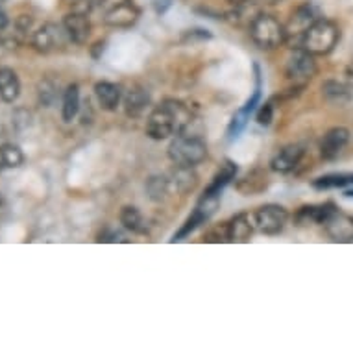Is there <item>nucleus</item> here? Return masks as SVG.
I'll list each match as a JSON object with an SVG mask.
<instances>
[{
  "instance_id": "nucleus-3",
  "label": "nucleus",
  "mask_w": 353,
  "mask_h": 353,
  "mask_svg": "<svg viewBox=\"0 0 353 353\" xmlns=\"http://www.w3.org/2000/svg\"><path fill=\"white\" fill-rule=\"evenodd\" d=\"M168 157L174 165L180 167H196L208 157V145L202 137L189 134H178L168 145Z\"/></svg>"
},
{
  "instance_id": "nucleus-23",
  "label": "nucleus",
  "mask_w": 353,
  "mask_h": 353,
  "mask_svg": "<svg viewBox=\"0 0 353 353\" xmlns=\"http://www.w3.org/2000/svg\"><path fill=\"white\" fill-rule=\"evenodd\" d=\"M121 224L126 228L128 232L137 233V235H146L148 233V226H146V220L143 216L139 209L134 205H126L121 211Z\"/></svg>"
},
{
  "instance_id": "nucleus-21",
  "label": "nucleus",
  "mask_w": 353,
  "mask_h": 353,
  "mask_svg": "<svg viewBox=\"0 0 353 353\" xmlns=\"http://www.w3.org/2000/svg\"><path fill=\"white\" fill-rule=\"evenodd\" d=\"M268 187V176L265 170H252L246 174L243 180L237 183V191L243 192L244 196H252V194H259Z\"/></svg>"
},
{
  "instance_id": "nucleus-31",
  "label": "nucleus",
  "mask_w": 353,
  "mask_h": 353,
  "mask_svg": "<svg viewBox=\"0 0 353 353\" xmlns=\"http://www.w3.org/2000/svg\"><path fill=\"white\" fill-rule=\"evenodd\" d=\"M274 119V105L272 102H267V104H263L257 111V122H259L261 126H268Z\"/></svg>"
},
{
  "instance_id": "nucleus-8",
  "label": "nucleus",
  "mask_w": 353,
  "mask_h": 353,
  "mask_svg": "<svg viewBox=\"0 0 353 353\" xmlns=\"http://www.w3.org/2000/svg\"><path fill=\"white\" fill-rule=\"evenodd\" d=\"M314 21H319L316 17V12H314L313 8L309 6V4H303L292 13V17H290L289 24L285 26V43H290V45H294L292 48H300L301 45V37L305 34L307 30L311 28V24Z\"/></svg>"
},
{
  "instance_id": "nucleus-30",
  "label": "nucleus",
  "mask_w": 353,
  "mask_h": 353,
  "mask_svg": "<svg viewBox=\"0 0 353 353\" xmlns=\"http://www.w3.org/2000/svg\"><path fill=\"white\" fill-rule=\"evenodd\" d=\"M39 99L45 105H50L54 100L58 99V93H56V87L50 83V81H43L39 85Z\"/></svg>"
},
{
  "instance_id": "nucleus-20",
  "label": "nucleus",
  "mask_w": 353,
  "mask_h": 353,
  "mask_svg": "<svg viewBox=\"0 0 353 353\" xmlns=\"http://www.w3.org/2000/svg\"><path fill=\"white\" fill-rule=\"evenodd\" d=\"M148 102H150V97H148V93H146L145 89L134 87V89H130V91L124 94V111H126L128 117L137 119V117H141L145 113Z\"/></svg>"
},
{
  "instance_id": "nucleus-28",
  "label": "nucleus",
  "mask_w": 353,
  "mask_h": 353,
  "mask_svg": "<svg viewBox=\"0 0 353 353\" xmlns=\"http://www.w3.org/2000/svg\"><path fill=\"white\" fill-rule=\"evenodd\" d=\"M322 91H324L325 99L331 100V102H344V100L350 99V94H347V89L339 81H325L324 85H322Z\"/></svg>"
},
{
  "instance_id": "nucleus-32",
  "label": "nucleus",
  "mask_w": 353,
  "mask_h": 353,
  "mask_svg": "<svg viewBox=\"0 0 353 353\" xmlns=\"http://www.w3.org/2000/svg\"><path fill=\"white\" fill-rule=\"evenodd\" d=\"M97 241H99V243H126L124 235H121V233L115 232V230H105V232L100 233Z\"/></svg>"
},
{
  "instance_id": "nucleus-38",
  "label": "nucleus",
  "mask_w": 353,
  "mask_h": 353,
  "mask_svg": "<svg viewBox=\"0 0 353 353\" xmlns=\"http://www.w3.org/2000/svg\"><path fill=\"white\" fill-rule=\"evenodd\" d=\"M0 2H2V0H0Z\"/></svg>"
},
{
  "instance_id": "nucleus-2",
  "label": "nucleus",
  "mask_w": 353,
  "mask_h": 353,
  "mask_svg": "<svg viewBox=\"0 0 353 353\" xmlns=\"http://www.w3.org/2000/svg\"><path fill=\"white\" fill-rule=\"evenodd\" d=\"M339 39H341V28L330 19H319L303 34L300 48L313 56H325L336 47Z\"/></svg>"
},
{
  "instance_id": "nucleus-19",
  "label": "nucleus",
  "mask_w": 353,
  "mask_h": 353,
  "mask_svg": "<svg viewBox=\"0 0 353 353\" xmlns=\"http://www.w3.org/2000/svg\"><path fill=\"white\" fill-rule=\"evenodd\" d=\"M21 94V81L17 72L8 67H0V99L12 104Z\"/></svg>"
},
{
  "instance_id": "nucleus-25",
  "label": "nucleus",
  "mask_w": 353,
  "mask_h": 353,
  "mask_svg": "<svg viewBox=\"0 0 353 353\" xmlns=\"http://www.w3.org/2000/svg\"><path fill=\"white\" fill-rule=\"evenodd\" d=\"M353 185V172H333L320 176L313 181L314 189L324 191V189H342V187Z\"/></svg>"
},
{
  "instance_id": "nucleus-10",
  "label": "nucleus",
  "mask_w": 353,
  "mask_h": 353,
  "mask_svg": "<svg viewBox=\"0 0 353 353\" xmlns=\"http://www.w3.org/2000/svg\"><path fill=\"white\" fill-rule=\"evenodd\" d=\"M347 141H350V130L347 128H331L320 141V156L324 157L325 161H333L346 148Z\"/></svg>"
},
{
  "instance_id": "nucleus-7",
  "label": "nucleus",
  "mask_w": 353,
  "mask_h": 353,
  "mask_svg": "<svg viewBox=\"0 0 353 353\" xmlns=\"http://www.w3.org/2000/svg\"><path fill=\"white\" fill-rule=\"evenodd\" d=\"M289 222V213L287 209L278 205V203H267L261 205L254 213L255 230L265 235H278L285 230Z\"/></svg>"
},
{
  "instance_id": "nucleus-33",
  "label": "nucleus",
  "mask_w": 353,
  "mask_h": 353,
  "mask_svg": "<svg viewBox=\"0 0 353 353\" xmlns=\"http://www.w3.org/2000/svg\"><path fill=\"white\" fill-rule=\"evenodd\" d=\"M344 78H346L347 85L353 87V59L346 65V70H344Z\"/></svg>"
},
{
  "instance_id": "nucleus-14",
  "label": "nucleus",
  "mask_w": 353,
  "mask_h": 353,
  "mask_svg": "<svg viewBox=\"0 0 353 353\" xmlns=\"http://www.w3.org/2000/svg\"><path fill=\"white\" fill-rule=\"evenodd\" d=\"M336 211V205L331 202L319 203V205H303L296 213V222L298 226H307V224H320L324 226L325 220Z\"/></svg>"
},
{
  "instance_id": "nucleus-15",
  "label": "nucleus",
  "mask_w": 353,
  "mask_h": 353,
  "mask_svg": "<svg viewBox=\"0 0 353 353\" xmlns=\"http://www.w3.org/2000/svg\"><path fill=\"white\" fill-rule=\"evenodd\" d=\"M305 150H303V146L301 145H289L281 148V150L272 157V161H270V167L276 172L287 174L290 170H294L298 165H300L301 157H303Z\"/></svg>"
},
{
  "instance_id": "nucleus-36",
  "label": "nucleus",
  "mask_w": 353,
  "mask_h": 353,
  "mask_svg": "<svg viewBox=\"0 0 353 353\" xmlns=\"http://www.w3.org/2000/svg\"><path fill=\"white\" fill-rule=\"evenodd\" d=\"M346 194H347V196H353V191H347Z\"/></svg>"
},
{
  "instance_id": "nucleus-16",
  "label": "nucleus",
  "mask_w": 353,
  "mask_h": 353,
  "mask_svg": "<svg viewBox=\"0 0 353 353\" xmlns=\"http://www.w3.org/2000/svg\"><path fill=\"white\" fill-rule=\"evenodd\" d=\"M259 4L255 0H243L233 4L232 12H228L226 19L235 26H248L254 23V19L259 15Z\"/></svg>"
},
{
  "instance_id": "nucleus-22",
  "label": "nucleus",
  "mask_w": 353,
  "mask_h": 353,
  "mask_svg": "<svg viewBox=\"0 0 353 353\" xmlns=\"http://www.w3.org/2000/svg\"><path fill=\"white\" fill-rule=\"evenodd\" d=\"M237 176V165L230 159L222 163L219 168V172L213 176V181L209 183V187L205 189V194H220V192L224 191V187L230 183Z\"/></svg>"
},
{
  "instance_id": "nucleus-4",
  "label": "nucleus",
  "mask_w": 353,
  "mask_h": 353,
  "mask_svg": "<svg viewBox=\"0 0 353 353\" xmlns=\"http://www.w3.org/2000/svg\"><path fill=\"white\" fill-rule=\"evenodd\" d=\"M250 37L263 50H274L285 43V26L268 13H259L250 24Z\"/></svg>"
},
{
  "instance_id": "nucleus-17",
  "label": "nucleus",
  "mask_w": 353,
  "mask_h": 353,
  "mask_svg": "<svg viewBox=\"0 0 353 353\" xmlns=\"http://www.w3.org/2000/svg\"><path fill=\"white\" fill-rule=\"evenodd\" d=\"M167 176L168 180H170V183H172L174 194H187V192H191L198 183L196 174L192 172L191 167H180V165H176Z\"/></svg>"
},
{
  "instance_id": "nucleus-11",
  "label": "nucleus",
  "mask_w": 353,
  "mask_h": 353,
  "mask_svg": "<svg viewBox=\"0 0 353 353\" xmlns=\"http://www.w3.org/2000/svg\"><path fill=\"white\" fill-rule=\"evenodd\" d=\"M61 24H63L70 43H74V45H85L89 35H91V21H89V15H85V13L67 12Z\"/></svg>"
},
{
  "instance_id": "nucleus-29",
  "label": "nucleus",
  "mask_w": 353,
  "mask_h": 353,
  "mask_svg": "<svg viewBox=\"0 0 353 353\" xmlns=\"http://www.w3.org/2000/svg\"><path fill=\"white\" fill-rule=\"evenodd\" d=\"M63 2L69 12L85 13V15H91L97 8L102 6V0H63Z\"/></svg>"
},
{
  "instance_id": "nucleus-24",
  "label": "nucleus",
  "mask_w": 353,
  "mask_h": 353,
  "mask_svg": "<svg viewBox=\"0 0 353 353\" xmlns=\"http://www.w3.org/2000/svg\"><path fill=\"white\" fill-rule=\"evenodd\" d=\"M146 191L148 196L154 202H167L168 198L174 196L172 183L168 180V176H154L146 183Z\"/></svg>"
},
{
  "instance_id": "nucleus-9",
  "label": "nucleus",
  "mask_w": 353,
  "mask_h": 353,
  "mask_svg": "<svg viewBox=\"0 0 353 353\" xmlns=\"http://www.w3.org/2000/svg\"><path fill=\"white\" fill-rule=\"evenodd\" d=\"M139 19V8L130 0H115L104 12V24L111 28H130Z\"/></svg>"
},
{
  "instance_id": "nucleus-5",
  "label": "nucleus",
  "mask_w": 353,
  "mask_h": 353,
  "mask_svg": "<svg viewBox=\"0 0 353 353\" xmlns=\"http://www.w3.org/2000/svg\"><path fill=\"white\" fill-rule=\"evenodd\" d=\"M316 72H319V67H316L314 56L303 48H296V52L292 54V58L285 67V78L289 81L290 89H296V91L303 89L316 76Z\"/></svg>"
},
{
  "instance_id": "nucleus-1",
  "label": "nucleus",
  "mask_w": 353,
  "mask_h": 353,
  "mask_svg": "<svg viewBox=\"0 0 353 353\" xmlns=\"http://www.w3.org/2000/svg\"><path fill=\"white\" fill-rule=\"evenodd\" d=\"M192 113L180 100H163L146 119V134L152 139L163 141L172 135L183 134L191 126Z\"/></svg>"
},
{
  "instance_id": "nucleus-18",
  "label": "nucleus",
  "mask_w": 353,
  "mask_h": 353,
  "mask_svg": "<svg viewBox=\"0 0 353 353\" xmlns=\"http://www.w3.org/2000/svg\"><path fill=\"white\" fill-rule=\"evenodd\" d=\"M94 94H97L99 104L102 105V110L105 111H115L122 100L121 85L111 83V81H99V83L94 85Z\"/></svg>"
},
{
  "instance_id": "nucleus-26",
  "label": "nucleus",
  "mask_w": 353,
  "mask_h": 353,
  "mask_svg": "<svg viewBox=\"0 0 353 353\" xmlns=\"http://www.w3.org/2000/svg\"><path fill=\"white\" fill-rule=\"evenodd\" d=\"M80 111V87L72 83L65 89L63 105H61V117L65 122H72Z\"/></svg>"
},
{
  "instance_id": "nucleus-6",
  "label": "nucleus",
  "mask_w": 353,
  "mask_h": 353,
  "mask_svg": "<svg viewBox=\"0 0 353 353\" xmlns=\"http://www.w3.org/2000/svg\"><path fill=\"white\" fill-rule=\"evenodd\" d=\"M67 43H69V37H67V32H65L63 24L45 23L32 34V47H34L37 52H58V50H61V48L67 45Z\"/></svg>"
},
{
  "instance_id": "nucleus-35",
  "label": "nucleus",
  "mask_w": 353,
  "mask_h": 353,
  "mask_svg": "<svg viewBox=\"0 0 353 353\" xmlns=\"http://www.w3.org/2000/svg\"><path fill=\"white\" fill-rule=\"evenodd\" d=\"M2 202H4V196H2V192H0V205H2Z\"/></svg>"
},
{
  "instance_id": "nucleus-12",
  "label": "nucleus",
  "mask_w": 353,
  "mask_h": 353,
  "mask_svg": "<svg viewBox=\"0 0 353 353\" xmlns=\"http://www.w3.org/2000/svg\"><path fill=\"white\" fill-rule=\"evenodd\" d=\"M325 233L333 243H353V216L336 209L330 219L325 220Z\"/></svg>"
},
{
  "instance_id": "nucleus-27",
  "label": "nucleus",
  "mask_w": 353,
  "mask_h": 353,
  "mask_svg": "<svg viewBox=\"0 0 353 353\" xmlns=\"http://www.w3.org/2000/svg\"><path fill=\"white\" fill-rule=\"evenodd\" d=\"M24 163L23 150L15 145H0V170L17 168Z\"/></svg>"
},
{
  "instance_id": "nucleus-13",
  "label": "nucleus",
  "mask_w": 353,
  "mask_h": 353,
  "mask_svg": "<svg viewBox=\"0 0 353 353\" xmlns=\"http://www.w3.org/2000/svg\"><path fill=\"white\" fill-rule=\"evenodd\" d=\"M255 230L254 214L241 213L226 222L228 243H248Z\"/></svg>"
},
{
  "instance_id": "nucleus-37",
  "label": "nucleus",
  "mask_w": 353,
  "mask_h": 353,
  "mask_svg": "<svg viewBox=\"0 0 353 353\" xmlns=\"http://www.w3.org/2000/svg\"><path fill=\"white\" fill-rule=\"evenodd\" d=\"M0 45H2V34H0Z\"/></svg>"
},
{
  "instance_id": "nucleus-34",
  "label": "nucleus",
  "mask_w": 353,
  "mask_h": 353,
  "mask_svg": "<svg viewBox=\"0 0 353 353\" xmlns=\"http://www.w3.org/2000/svg\"><path fill=\"white\" fill-rule=\"evenodd\" d=\"M259 6H276L279 2H283V0H255Z\"/></svg>"
}]
</instances>
